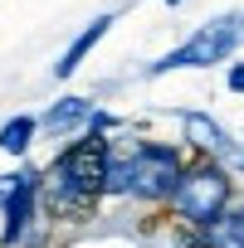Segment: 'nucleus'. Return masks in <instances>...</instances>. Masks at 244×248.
<instances>
[{
	"instance_id": "6e6552de",
	"label": "nucleus",
	"mask_w": 244,
	"mask_h": 248,
	"mask_svg": "<svg viewBox=\"0 0 244 248\" xmlns=\"http://www.w3.org/2000/svg\"><path fill=\"white\" fill-rule=\"evenodd\" d=\"M205 248H244V209H225L210 229H200Z\"/></svg>"
},
{
	"instance_id": "9b49d317",
	"label": "nucleus",
	"mask_w": 244,
	"mask_h": 248,
	"mask_svg": "<svg viewBox=\"0 0 244 248\" xmlns=\"http://www.w3.org/2000/svg\"><path fill=\"white\" fill-rule=\"evenodd\" d=\"M229 88H234V93H244V63H234V68H229Z\"/></svg>"
},
{
	"instance_id": "0eeeda50",
	"label": "nucleus",
	"mask_w": 244,
	"mask_h": 248,
	"mask_svg": "<svg viewBox=\"0 0 244 248\" xmlns=\"http://www.w3.org/2000/svg\"><path fill=\"white\" fill-rule=\"evenodd\" d=\"M107 30H112V15H98L93 25H83V34H78V39H73V44L64 49V59L54 63V78H73V73H78V63H83V59L93 54V44H98V39H103Z\"/></svg>"
},
{
	"instance_id": "9d476101",
	"label": "nucleus",
	"mask_w": 244,
	"mask_h": 248,
	"mask_svg": "<svg viewBox=\"0 0 244 248\" xmlns=\"http://www.w3.org/2000/svg\"><path fill=\"white\" fill-rule=\"evenodd\" d=\"M35 132H39V117H10L5 127H0V151H10V156H20L30 141H35Z\"/></svg>"
},
{
	"instance_id": "7ed1b4c3",
	"label": "nucleus",
	"mask_w": 244,
	"mask_h": 248,
	"mask_svg": "<svg viewBox=\"0 0 244 248\" xmlns=\"http://www.w3.org/2000/svg\"><path fill=\"white\" fill-rule=\"evenodd\" d=\"M171 209H176V219H186L195 229H210L229 209V175L220 166H210V161L191 166L181 175V185L171 190Z\"/></svg>"
},
{
	"instance_id": "20e7f679",
	"label": "nucleus",
	"mask_w": 244,
	"mask_h": 248,
	"mask_svg": "<svg viewBox=\"0 0 244 248\" xmlns=\"http://www.w3.org/2000/svg\"><path fill=\"white\" fill-rule=\"evenodd\" d=\"M244 39V15H220L210 25H200L181 49H171L166 59L152 63V73H171V68H210V63H225Z\"/></svg>"
},
{
	"instance_id": "39448f33",
	"label": "nucleus",
	"mask_w": 244,
	"mask_h": 248,
	"mask_svg": "<svg viewBox=\"0 0 244 248\" xmlns=\"http://www.w3.org/2000/svg\"><path fill=\"white\" fill-rule=\"evenodd\" d=\"M35 195H39V175L35 170H20V175H10V185H5V243H15V238H25V229H30V214H35Z\"/></svg>"
},
{
	"instance_id": "f257e3e1",
	"label": "nucleus",
	"mask_w": 244,
	"mask_h": 248,
	"mask_svg": "<svg viewBox=\"0 0 244 248\" xmlns=\"http://www.w3.org/2000/svg\"><path fill=\"white\" fill-rule=\"evenodd\" d=\"M107 170H112V146H107V137L93 132V137L73 141V146L54 161V170H49V204H54L59 214H69V219L88 214L93 200L107 195Z\"/></svg>"
},
{
	"instance_id": "1a4fd4ad",
	"label": "nucleus",
	"mask_w": 244,
	"mask_h": 248,
	"mask_svg": "<svg viewBox=\"0 0 244 248\" xmlns=\"http://www.w3.org/2000/svg\"><path fill=\"white\" fill-rule=\"evenodd\" d=\"M186 137H191V146H200V151H210V156H225V151H229L225 132L215 127L210 117H200V112H186Z\"/></svg>"
},
{
	"instance_id": "423d86ee",
	"label": "nucleus",
	"mask_w": 244,
	"mask_h": 248,
	"mask_svg": "<svg viewBox=\"0 0 244 248\" xmlns=\"http://www.w3.org/2000/svg\"><path fill=\"white\" fill-rule=\"evenodd\" d=\"M83 122H98V107H93L88 97H64V102H54V107L39 117V127L54 132V137H64V132L83 127Z\"/></svg>"
},
{
	"instance_id": "f8f14e48",
	"label": "nucleus",
	"mask_w": 244,
	"mask_h": 248,
	"mask_svg": "<svg viewBox=\"0 0 244 248\" xmlns=\"http://www.w3.org/2000/svg\"><path fill=\"white\" fill-rule=\"evenodd\" d=\"M166 5H181V0H166Z\"/></svg>"
},
{
	"instance_id": "f03ea898",
	"label": "nucleus",
	"mask_w": 244,
	"mask_h": 248,
	"mask_svg": "<svg viewBox=\"0 0 244 248\" xmlns=\"http://www.w3.org/2000/svg\"><path fill=\"white\" fill-rule=\"evenodd\" d=\"M181 156L161 141H142L132 146V156L112 161L107 170V195H137V200H171V190L181 185Z\"/></svg>"
}]
</instances>
